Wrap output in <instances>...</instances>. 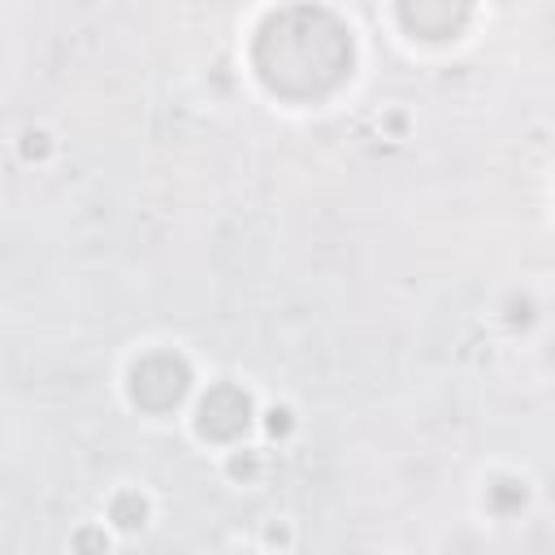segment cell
I'll return each instance as SVG.
<instances>
[{"instance_id":"cell-6","label":"cell","mask_w":555,"mask_h":555,"mask_svg":"<svg viewBox=\"0 0 555 555\" xmlns=\"http://www.w3.org/2000/svg\"><path fill=\"white\" fill-rule=\"evenodd\" d=\"M269 416H273V421H269V434H282V429L291 425V421H286L291 412H269Z\"/></svg>"},{"instance_id":"cell-5","label":"cell","mask_w":555,"mask_h":555,"mask_svg":"<svg viewBox=\"0 0 555 555\" xmlns=\"http://www.w3.org/2000/svg\"><path fill=\"white\" fill-rule=\"evenodd\" d=\"M78 546H82V555H95V551L104 546V538H95V533H78Z\"/></svg>"},{"instance_id":"cell-3","label":"cell","mask_w":555,"mask_h":555,"mask_svg":"<svg viewBox=\"0 0 555 555\" xmlns=\"http://www.w3.org/2000/svg\"><path fill=\"white\" fill-rule=\"evenodd\" d=\"M247 412H251V403H247L243 390L217 386V390H208V399L199 403V429L212 434V438H234V434L247 425Z\"/></svg>"},{"instance_id":"cell-4","label":"cell","mask_w":555,"mask_h":555,"mask_svg":"<svg viewBox=\"0 0 555 555\" xmlns=\"http://www.w3.org/2000/svg\"><path fill=\"white\" fill-rule=\"evenodd\" d=\"M143 516H147V503H143L139 494H121V499L113 503V520H117L121 529H139Z\"/></svg>"},{"instance_id":"cell-1","label":"cell","mask_w":555,"mask_h":555,"mask_svg":"<svg viewBox=\"0 0 555 555\" xmlns=\"http://www.w3.org/2000/svg\"><path fill=\"white\" fill-rule=\"evenodd\" d=\"M295 22L299 26H291V13H282L260 30V78L273 91H295V95L334 87L351 65L347 30L330 13H312V9H295Z\"/></svg>"},{"instance_id":"cell-2","label":"cell","mask_w":555,"mask_h":555,"mask_svg":"<svg viewBox=\"0 0 555 555\" xmlns=\"http://www.w3.org/2000/svg\"><path fill=\"white\" fill-rule=\"evenodd\" d=\"M186 382H191V373H186V364L178 356H147L130 373V395L139 403H147V408H169V403L182 399Z\"/></svg>"}]
</instances>
